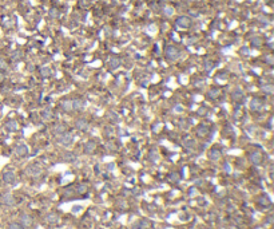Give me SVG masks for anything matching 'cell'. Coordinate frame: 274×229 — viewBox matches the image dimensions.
I'll list each match as a JSON object with an SVG mask.
<instances>
[{
    "mask_svg": "<svg viewBox=\"0 0 274 229\" xmlns=\"http://www.w3.org/2000/svg\"><path fill=\"white\" fill-rule=\"evenodd\" d=\"M166 56L168 59H171V60H175L179 58V51H178L175 47H172V46H168L167 48H166Z\"/></svg>",
    "mask_w": 274,
    "mask_h": 229,
    "instance_id": "6da1fadb",
    "label": "cell"
},
{
    "mask_svg": "<svg viewBox=\"0 0 274 229\" xmlns=\"http://www.w3.org/2000/svg\"><path fill=\"white\" fill-rule=\"evenodd\" d=\"M0 202L3 204V205H13V204H15V198H13L12 194L5 193L0 197Z\"/></svg>",
    "mask_w": 274,
    "mask_h": 229,
    "instance_id": "7a4b0ae2",
    "label": "cell"
},
{
    "mask_svg": "<svg viewBox=\"0 0 274 229\" xmlns=\"http://www.w3.org/2000/svg\"><path fill=\"white\" fill-rule=\"evenodd\" d=\"M262 106H263V102L259 99V98H254L250 103V107H252V110L254 111H259L262 109Z\"/></svg>",
    "mask_w": 274,
    "mask_h": 229,
    "instance_id": "3957f363",
    "label": "cell"
},
{
    "mask_svg": "<svg viewBox=\"0 0 274 229\" xmlns=\"http://www.w3.org/2000/svg\"><path fill=\"white\" fill-rule=\"evenodd\" d=\"M71 141H72V135L68 134V133H64V134H62V135L59 137V142H60L62 145H64V146L70 145Z\"/></svg>",
    "mask_w": 274,
    "mask_h": 229,
    "instance_id": "277c9868",
    "label": "cell"
},
{
    "mask_svg": "<svg viewBox=\"0 0 274 229\" xmlns=\"http://www.w3.org/2000/svg\"><path fill=\"white\" fill-rule=\"evenodd\" d=\"M250 161L253 163H256V165H259L262 161V155L259 151H253L252 154H250Z\"/></svg>",
    "mask_w": 274,
    "mask_h": 229,
    "instance_id": "5b68a950",
    "label": "cell"
},
{
    "mask_svg": "<svg viewBox=\"0 0 274 229\" xmlns=\"http://www.w3.org/2000/svg\"><path fill=\"white\" fill-rule=\"evenodd\" d=\"M3 181H4L5 184H12L13 181H15V174L13 172H4L3 173Z\"/></svg>",
    "mask_w": 274,
    "mask_h": 229,
    "instance_id": "8992f818",
    "label": "cell"
},
{
    "mask_svg": "<svg viewBox=\"0 0 274 229\" xmlns=\"http://www.w3.org/2000/svg\"><path fill=\"white\" fill-rule=\"evenodd\" d=\"M221 150H218V149H211L210 150V153H209V157H210V159H213V161H218V159L221 158Z\"/></svg>",
    "mask_w": 274,
    "mask_h": 229,
    "instance_id": "52a82bcc",
    "label": "cell"
},
{
    "mask_svg": "<svg viewBox=\"0 0 274 229\" xmlns=\"http://www.w3.org/2000/svg\"><path fill=\"white\" fill-rule=\"evenodd\" d=\"M95 147H96V142H95V141H88L86 145H84V151H86L87 154H90V153H92L94 150H95Z\"/></svg>",
    "mask_w": 274,
    "mask_h": 229,
    "instance_id": "ba28073f",
    "label": "cell"
},
{
    "mask_svg": "<svg viewBox=\"0 0 274 229\" xmlns=\"http://www.w3.org/2000/svg\"><path fill=\"white\" fill-rule=\"evenodd\" d=\"M20 222L23 226H31L32 225V218L28 214H22L20 216Z\"/></svg>",
    "mask_w": 274,
    "mask_h": 229,
    "instance_id": "9c48e42d",
    "label": "cell"
},
{
    "mask_svg": "<svg viewBox=\"0 0 274 229\" xmlns=\"http://www.w3.org/2000/svg\"><path fill=\"white\" fill-rule=\"evenodd\" d=\"M26 173L28 174V176H39V174H40V169L38 166H35V165H32V166L27 167Z\"/></svg>",
    "mask_w": 274,
    "mask_h": 229,
    "instance_id": "30bf717a",
    "label": "cell"
},
{
    "mask_svg": "<svg viewBox=\"0 0 274 229\" xmlns=\"http://www.w3.org/2000/svg\"><path fill=\"white\" fill-rule=\"evenodd\" d=\"M18 127H19V125L16 121H8L7 125H5V129L9 130V131H15V130H18Z\"/></svg>",
    "mask_w": 274,
    "mask_h": 229,
    "instance_id": "8fae6325",
    "label": "cell"
},
{
    "mask_svg": "<svg viewBox=\"0 0 274 229\" xmlns=\"http://www.w3.org/2000/svg\"><path fill=\"white\" fill-rule=\"evenodd\" d=\"M76 127L79 129V130H86V129L88 127V122H87L86 119H78V121H76Z\"/></svg>",
    "mask_w": 274,
    "mask_h": 229,
    "instance_id": "7c38bea8",
    "label": "cell"
},
{
    "mask_svg": "<svg viewBox=\"0 0 274 229\" xmlns=\"http://www.w3.org/2000/svg\"><path fill=\"white\" fill-rule=\"evenodd\" d=\"M53 133L56 134V135H62V134H64L66 133V126L62 123H59L55 126V129H53Z\"/></svg>",
    "mask_w": 274,
    "mask_h": 229,
    "instance_id": "4fadbf2b",
    "label": "cell"
},
{
    "mask_svg": "<svg viewBox=\"0 0 274 229\" xmlns=\"http://www.w3.org/2000/svg\"><path fill=\"white\" fill-rule=\"evenodd\" d=\"M15 151H16V154H18V155L23 157V155H26L27 153H28V149H27V146H24V145H19Z\"/></svg>",
    "mask_w": 274,
    "mask_h": 229,
    "instance_id": "5bb4252c",
    "label": "cell"
},
{
    "mask_svg": "<svg viewBox=\"0 0 274 229\" xmlns=\"http://www.w3.org/2000/svg\"><path fill=\"white\" fill-rule=\"evenodd\" d=\"M83 106H84V103L82 102V99H74V101H72V109H74V110H82Z\"/></svg>",
    "mask_w": 274,
    "mask_h": 229,
    "instance_id": "9a60e30c",
    "label": "cell"
},
{
    "mask_svg": "<svg viewBox=\"0 0 274 229\" xmlns=\"http://www.w3.org/2000/svg\"><path fill=\"white\" fill-rule=\"evenodd\" d=\"M207 131H209V129H207V126H205V125H201V126L197 129V134H198L199 137H205L207 134Z\"/></svg>",
    "mask_w": 274,
    "mask_h": 229,
    "instance_id": "2e32d148",
    "label": "cell"
},
{
    "mask_svg": "<svg viewBox=\"0 0 274 229\" xmlns=\"http://www.w3.org/2000/svg\"><path fill=\"white\" fill-rule=\"evenodd\" d=\"M177 24H179L181 27H187L190 24V19L189 18H179L177 20Z\"/></svg>",
    "mask_w": 274,
    "mask_h": 229,
    "instance_id": "e0dca14e",
    "label": "cell"
},
{
    "mask_svg": "<svg viewBox=\"0 0 274 229\" xmlns=\"http://www.w3.org/2000/svg\"><path fill=\"white\" fill-rule=\"evenodd\" d=\"M62 109L64 111H70L72 109V102L71 101H63L62 102Z\"/></svg>",
    "mask_w": 274,
    "mask_h": 229,
    "instance_id": "ac0fdd59",
    "label": "cell"
},
{
    "mask_svg": "<svg viewBox=\"0 0 274 229\" xmlns=\"http://www.w3.org/2000/svg\"><path fill=\"white\" fill-rule=\"evenodd\" d=\"M262 91L266 93V94H273L274 93V87L271 86V84H266V86L262 87Z\"/></svg>",
    "mask_w": 274,
    "mask_h": 229,
    "instance_id": "d6986e66",
    "label": "cell"
},
{
    "mask_svg": "<svg viewBox=\"0 0 274 229\" xmlns=\"http://www.w3.org/2000/svg\"><path fill=\"white\" fill-rule=\"evenodd\" d=\"M219 93H221V91H219L218 88H211V90L209 91V97H210V98H217L218 95H219Z\"/></svg>",
    "mask_w": 274,
    "mask_h": 229,
    "instance_id": "ffe728a7",
    "label": "cell"
},
{
    "mask_svg": "<svg viewBox=\"0 0 274 229\" xmlns=\"http://www.w3.org/2000/svg\"><path fill=\"white\" fill-rule=\"evenodd\" d=\"M110 64H111L112 68H118L119 64H120V60L118 59V58H112V59H111V62H110Z\"/></svg>",
    "mask_w": 274,
    "mask_h": 229,
    "instance_id": "44dd1931",
    "label": "cell"
},
{
    "mask_svg": "<svg viewBox=\"0 0 274 229\" xmlns=\"http://www.w3.org/2000/svg\"><path fill=\"white\" fill-rule=\"evenodd\" d=\"M63 158L66 159V161H75L76 159V157H75V154H72V153H66V154L63 155Z\"/></svg>",
    "mask_w": 274,
    "mask_h": 229,
    "instance_id": "7402d4cb",
    "label": "cell"
},
{
    "mask_svg": "<svg viewBox=\"0 0 274 229\" xmlns=\"http://www.w3.org/2000/svg\"><path fill=\"white\" fill-rule=\"evenodd\" d=\"M233 98H235V101H238V99H242V98H243L242 91H239V90L234 91V93H233Z\"/></svg>",
    "mask_w": 274,
    "mask_h": 229,
    "instance_id": "603a6c76",
    "label": "cell"
},
{
    "mask_svg": "<svg viewBox=\"0 0 274 229\" xmlns=\"http://www.w3.org/2000/svg\"><path fill=\"white\" fill-rule=\"evenodd\" d=\"M47 221H48V222H56L57 216L56 214H48V216H47Z\"/></svg>",
    "mask_w": 274,
    "mask_h": 229,
    "instance_id": "cb8c5ba5",
    "label": "cell"
},
{
    "mask_svg": "<svg viewBox=\"0 0 274 229\" xmlns=\"http://www.w3.org/2000/svg\"><path fill=\"white\" fill-rule=\"evenodd\" d=\"M42 75H43V76H50V75H51V70H50L48 67H43V68H42Z\"/></svg>",
    "mask_w": 274,
    "mask_h": 229,
    "instance_id": "d4e9b609",
    "label": "cell"
},
{
    "mask_svg": "<svg viewBox=\"0 0 274 229\" xmlns=\"http://www.w3.org/2000/svg\"><path fill=\"white\" fill-rule=\"evenodd\" d=\"M8 229H24V228H23V225L16 224V222H12V224H9Z\"/></svg>",
    "mask_w": 274,
    "mask_h": 229,
    "instance_id": "484cf974",
    "label": "cell"
},
{
    "mask_svg": "<svg viewBox=\"0 0 274 229\" xmlns=\"http://www.w3.org/2000/svg\"><path fill=\"white\" fill-rule=\"evenodd\" d=\"M43 118H44V119H51V118H52V113H51V111H44V113H43Z\"/></svg>",
    "mask_w": 274,
    "mask_h": 229,
    "instance_id": "4316f807",
    "label": "cell"
},
{
    "mask_svg": "<svg viewBox=\"0 0 274 229\" xmlns=\"http://www.w3.org/2000/svg\"><path fill=\"white\" fill-rule=\"evenodd\" d=\"M168 180L172 181V182H174V181H178V174L177 173H171V174L168 176Z\"/></svg>",
    "mask_w": 274,
    "mask_h": 229,
    "instance_id": "83f0119b",
    "label": "cell"
},
{
    "mask_svg": "<svg viewBox=\"0 0 274 229\" xmlns=\"http://www.w3.org/2000/svg\"><path fill=\"white\" fill-rule=\"evenodd\" d=\"M0 68H1V70H5V68H7V62H5L4 59H1V58H0Z\"/></svg>",
    "mask_w": 274,
    "mask_h": 229,
    "instance_id": "f1b7e54d",
    "label": "cell"
},
{
    "mask_svg": "<svg viewBox=\"0 0 274 229\" xmlns=\"http://www.w3.org/2000/svg\"><path fill=\"white\" fill-rule=\"evenodd\" d=\"M86 190H87V186H86V185H79V186H78V192H79V193H84Z\"/></svg>",
    "mask_w": 274,
    "mask_h": 229,
    "instance_id": "f546056e",
    "label": "cell"
},
{
    "mask_svg": "<svg viewBox=\"0 0 274 229\" xmlns=\"http://www.w3.org/2000/svg\"><path fill=\"white\" fill-rule=\"evenodd\" d=\"M198 114L199 115H205V114H206V109H205V107H201V109L198 110Z\"/></svg>",
    "mask_w": 274,
    "mask_h": 229,
    "instance_id": "4dcf8cb0",
    "label": "cell"
},
{
    "mask_svg": "<svg viewBox=\"0 0 274 229\" xmlns=\"http://www.w3.org/2000/svg\"><path fill=\"white\" fill-rule=\"evenodd\" d=\"M195 193H197V190H195L194 188H191V189H190V192H189V194H190V196H194Z\"/></svg>",
    "mask_w": 274,
    "mask_h": 229,
    "instance_id": "1f68e13d",
    "label": "cell"
},
{
    "mask_svg": "<svg viewBox=\"0 0 274 229\" xmlns=\"http://www.w3.org/2000/svg\"><path fill=\"white\" fill-rule=\"evenodd\" d=\"M185 145H186V146H190V147H191V146L194 145V143H193V141L190 139V141H186V142H185Z\"/></svg>",
    "mask_w": 274,
    "mask_h": 229,
    "instance_id": "d6a6232c",
    "label": "cell"
},
{
    "mask_svg": "<svg viewBox=\"0 0 274 229\" xmlns=\"http://www.w3.org/2000/svg\"><path fill=\"white\" fill-rule=\"evenodd\" d=\"M252 43H254V44H256V46H259V43H261V40H259V39H254V40H253V42H252Z\"/></svg>",
    "mask_w": 274,
    "mask_h": 229,
    "instance_id": "836d02e7",
    "label": "cell"
},
{
    "mask_svg": "<svg viewBox=\"0 0 274 229\" xmlns=\"http://www.w3.org/2000/svg\"><path fill=\"white\" fill-rule=\"evenodd\" d=\"M266 62L271 64V63H273V58H271V56H267V58H266Z\"/></svg>",
    "mask_w": 274,
    "mask_h": 229,
    "instance_id": "e575fe53",
    "label": "cell"
},
{
    "mask_svg": "<svg viewBox=\"0 0 274 229\" xmlns=\"http://www.w3.org/2000/svg\"><path fill=\"white\" fill-rule=\"evenodd\" d=\"M20 58V52H15L13 54V59H19Z\"/></svg>",
    "mask_w": 274,
    "mask_h": 229,
    "instance_id": "d590c367",
    "label": "cell"
},
{
    "mask_svg": "<svg viewBox=\"0 0 274 229\" xmlns=\"http://www.w3.org/2000/svg\"><path fill=\"white\" fill-rule=\"evenodd\" d=\"M51 15H52V16H56V11H55V9H52V11H51Z\"/></svg>",
    "mask_w": 274,
    "mask_h": 229,
    "instance_id": "8d00e7d4",
    "label": "cell"
},
{
    "mask_svg": "<svg viewBox=\"0 0 274 229\" xmlns=\"http://www.w3.org/2000/svg\"><path fill=\"white\" fill-rule=\"evenodd\" d=\"M80 210V206H75L74 208V212H79Z\"/></svg>",
    "mask_w": 274,
    "mask_h": 229,
    "instance_id": "74e56055",
    "label": "cell"
},
{
    "mask_svg": "<svg viewBox=\"0 0 274 229\" xmlns=\"http://www.w3.org/2000/svg\"><path fill=\"white\" fill-rule=\"evenodd\" d=\"M3 79H4V74H1V72H0V82H1Z\"/></svg>",
    "mask_w": 274,
    "mask_h": 229,
    "instance_id": "f35d334b",
    "label": "cell"
}]
</instances>
